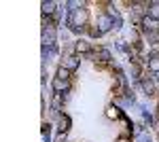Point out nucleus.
Masks as SVG:
<instances>
[{"mask_svg": "<svg viewBox=\"0 0 159 142\" xmlns=\"http://www.w3.org/2000/svg\"><path fill=\"white\" fill-rule=\"evenodd\" d=\"M79 64H81V59L76 57V55H68V57H64V68H68L70 72H74L76 68H79Z\"/></svg>", "mask_w": 159, "mask_h": 142, "instance_id": "obj_4", "label": "nucleus"}, {"mask_svg": "<svg viewBox=\"0 0 159 142\" xmlns=\"http://www.w3.org/2000/svg\"><path fill=\"white\" fill-rule=\"evenodd\" d=\"M142 87H144L147 95H153V91H155V83L153 81H142Z\"/></svg>", "mask_w": 159, "mask_h": 142, "instance_id": "obj_14", "label": "nucleus"}, {"mask_svg": "<svg viewBox=\"0 0 159 142\" xmlns=\"http://www.w3.org/2000/svg\"><path fill=\"white\" fill-rule=\"evenodd\" d=\"M106 117L108 119H119L121 117V110L117 106H108V110H106Z\"/></svg>", "mask_w": 159, "mask_h": 142, "instance_id": "obj_12", "label": "nucleus"}, {"mask_svg": "<svg viewBox=\"0 0 159 142\" xmlns=\"http://www.w3.org/2000/svg\"><path fill=\"white\" fill-rule=\"evenodd\" d=\"M53 89H55V94H61L64 89H68V81H61V79H55V81H53Z\"/></svg>", "mask_w": 159, "mask_h": 142, "instance_id": "obj_9", "label": "nucleus"}, {"mask_svg": "<svg viewBox=\"0 0 159 142\" xmlns=\"http://www.w3.org/2000/svg\"><path fill=\"white\" fill-rule=\"evenodd\" d=\"M153 81H155V83H159V72L155 74V79H153Z\"/></svg>", "mask_w": 159, "mask_h": 142, "instance_id": "obj_19", "label": "nucleus"}, {"mask_svg": "<svg viewBox=\"0 0 159 142\" xmlns=\"http://www.w3.org/2000/svg\"><path fill=\"white\" fill-rule=\"evenodd\" d=\"M98 30L102 34H106L108 30H112V17L110 15H100L98 17Z\"/></svg>", "mask_w": 159, "mask_h": 142, "instance_id": "obj_3", "label": "nucleus"}, {"mask_svg": "<svg viewBox=\"0 0 159 142\" xmlns=\"http://www.w3.org/2000/svg\"><path fill=\"white\" fill-rule=\"evenodd\" d=\"M119 142H127V140H125V138H121V140H119Z\"/></svg>", "mask_w": 159, "mask_h": 142, "instance_id": "obj_20", "label": "nucleus"}, {"mask_svg": "<svg viewBox=\"0 0 159 142\" xmlns=\"http://www.w3.org/2000/svg\"><path fill=\"white\" fill-rule=\"evenodd\" d=\"M132 74H134V79L140 74V68H138V64H132Z\"/></svg>", "mask_w": 159, "mask_h": 142, "instance_id": "obj_18", "label": "nucleus"}, {"mask_svg": "<svg viewBox=\"0 0 159 142\" xmlns=\"http://www.w3.org/2000/svg\"><path fill=\"white\" fill-rule=\"evenodd\" d=\"M57 79L68 81V79H70V70H68V68H64V66H60V70H57Z\"/></svg>", "mask_w": 159, "mask_h": 142, "instance_id": "obj_13", "label": "nucleus"}, {"mask_svg": "<svg viewBox=\"0 0 159 142\" xmlns=\"http://www.w3.org/2000/svg\"><path fill=\"white\" fill-rule=\"evenodd\" d=\"M74 49H76L79 53H85V55H89V53H91V49H89V43H87V40H76Z\"/></svg>", "mask_w": 159, "mask_h": 142, "instance_id": "obj_7", "label": "nucleus"}, {"mask_svg": "<svg viewBox=\"0 0 159 142\" xmlns=\"http://www.w3.org/2000/svg\"><path fill=\"white\" fill-rule=\"evenodd\" d=\"M60 125H61L60 127L61 131H68V127H70V119L68 117H60Z\"/></svg>", "mask_w": 159, "mask_h": 142, "instance_id": "obj_16", "label": "nucleus"}, {"mask_svg": "<svg viewBox=\"0 0 159 142\" xmlns=\"http://www.w3.org/2000/svg\"><path fill=\"white\" fill-rule=\"evenodd\" d=\"M96 55H98V59H102V62H110V59H112V55H110V51L106 47H100Z\"/></svg>", "mask_w": 159, "mask_h": 142, "instance_id": "obj_8", "label": "nucleus"}, {"mask_svg": "<svg viewBox=\"0 0 159 142\" xmlns=\"http://www.w3.org/2000/svg\"><path fill=\"white\" fill-rule=\"evenodd\" d=\"M40 7H43V13H45V15H53V11H55L57 4H55V2H43Z\"/></svg>", "mask_w": 159, "mask_h": 142, "instance_id": "obj_11", "label": "nucleus"}, {"mask_svg": "<svg viewBox=\"0 0 159 142\" xmlns=\"http://www.w3.org/2000/svg\"><path fill=\"white\" fill-rule=\"evenodd\" d=\"M140 24H142V30H144V32H151V34H153V30L157 28V21H155V19H151L148 15L140 21Z\"/></svg>", "mask_w": 159, "mask_h": 142, "instance_id": "obj_5", "label": "nucleus"}, {"mask_svg": "<svg viewBox=\"0 0 159 142\" xmlns=\"http://www.w3.org/2000/svg\"><path fill=\"white\" fill-rule=\"evenodd\" d=\"M83 24H85V9H79V11L70 13V19H68V25L70 28H83Z\"/></svg>", "mask_w": 159, "mask_h": 142, "instance_id": "obj_1", "label": "nucleus"}, {"mask_svg": "<svg viewBox=\"0 0 159 142\" xmlns=\"http://www.w3.org/2000/svg\"><path fill=\"white\" fill-rule=\"evenodd\" d=\"M136 142H151V136H148V131H140V134H136Z\"/></svg>", "mask_w": 159, "mask_h": 142, "instance_id": "obj_15", "label": "nucleus"}, {"mask_svg": "<svg viewBox=\"0 0 159 142\" xmlns=\"http://www.w3.org/2000/svg\"><path fill=\"white\" fill-rule=\"evenodd\" d=\"M55 45V30L53 25H45L43 30V47H53Z\"/></svg>", "mask_w": 159, "mask_h": 142, "instance_id": "obj_2", "label": "nucleus"}, {"mask_svg": "<svg viewBox=\"0 0 159 142\" xmlns=\"http://www.w3.org/2000/svg\"><path fill=\"white\" fill-rule=\"evenodd\" d=\"M148 68L155 72V74L159 72V55H157V53H153V55H151V59H148Z\"/></svg>", "mask_w": 159, "mask_h": 142, "instance_id": "obj_10", "label": "nucleus"}, {"mask_svg": "<svg viewBox=\"0 0 159 142\" xmlns=\"http://www.w3.org/2000/svg\"><path fill=\"white\" fill-rule=\"evenodd\" d=\"M148 17L159 21V2H148Z\"/></svg>", "mask_w": 159, "mask_h": 142, "instance_id": "obj_6", "label": "nucleus"}, {"mask_svg": "<svg viewBox=\"0 0 159 142\" xmlns=\"http://www.w3.org/2000/svg\"><path fill=\"white\" fill-rule=\"evenodd\" d=\"M140 110H142V119H144L147 123H153V117H151V112H147V110H144L142 106H140Z\"/></svg>", "mask_w": 159, "mask_h": 142, "instance_id": "obj_17", "label": "nucleus"}]
</instances>
